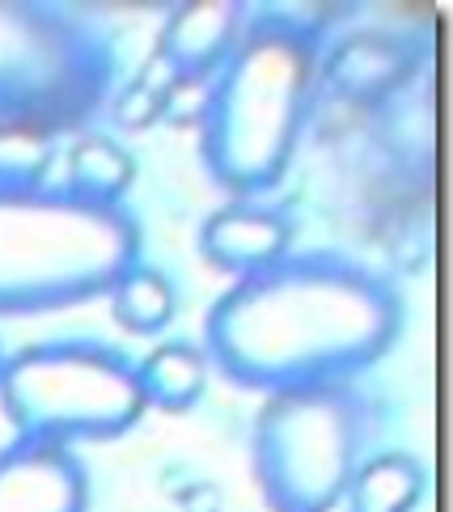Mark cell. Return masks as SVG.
<instances>
[{"label":"cell","instance_id":"52a82bcc","mask_svg":"<svg viewBox=\"0 0 453 512\" xmlns=\"http://www.w3.org/2000/svg\"><path fill=\"white\" fill-rule=\"evenodd\" d=\"M89 474L64 445L17 436L0 449V512H85Z\"/></svg>","mask_w":453,"mask_h":512},{"label":"cell","instance_id":"7a4b0ae2","mask_svg":"<svg viewBox=\"0 0 453 512\" xmlns=\"http://www.w3.org/2000/svg\"><path fill=\"white\" fill-rule=\"evenodd\" d=\"M318 89V47L310 30L288 17H246V30L229 60L212 77L199 149L208 174L225 191L250 195L271 191L297 153Z\"/></svg>","mask_w":453,"mask_h":512},{"label":"cell","instance_id":"3957f363","mask_svg":"<svg viewBox=\"0 0 453 512\" xmlns=\"http://www.w3.org/2000/svg\"><path fill=\"white\" fill-rule=\"evenodd\" d=\"M140 263V229L123 204L64 191H0V314L26 318L111 297Z\"/></svg>","mask_w":453,"mask_h":512},{"label":"cell","instance_id":"9c48e42d","mask_svg":"<svg viewBox=\"0 0 453 512\" xmlns=\"http://www.w3.org/2000/svg\"><path fill=\"white\" fill-rule=\"evenodd\" d=\"M242 30V5H233V0H195V5L170 13V22L157 39V64L170 72V81L216 77L229 60V51L238 47Z\"/></svg>","mask_w":453,"mask_h":512},{"label":"cell","instance_id":"6da1fadb","mask_svg":"<svg viewBox=\"0 0 453 512\" xmlns=\"http://www.w3.org/2000/svg\"><path fill=\"white\" fill-rule=\"evenodd\" d=\"M398 331L403 305L377 271L339 254H288L216 297L204 356L233 386L276 394L352 381Z\"/></svg>","mask_w":453,"mask_h":512},{"label":"cell","instance_id":"8992f818","mask_svg":"<svg viewBox=\"0 0 453 512\" xmlns=\"http://www.w3.org/2000/svg\"><path fill=\"white\" fill-rule=\"evenodd\" d=\"M111 56L81 22L43 5H0V123L81 127L102 106Z\"/></svg>","mask_w":453,"mask_h":512},{"label":"cell","instance_id":"ba28073f","mask_svg":"<svg viewBox=\"0 0 453 512\" xmlns=\"http://www.w3.org/2000/svg\"><path fill=\"white\" fill-rule=\"evenodd\" d=\"M199 254L233 280L259 276L293 254V221L263 204H229L199 229Z\"/></svg>","mask_w":453,"mask_h":512},{"label":"cell","instance_id":"4fadbf2b","mask_svg":"<svg viewBox=\"0 0 453 512\" xmlns=\"http://www.w3.org/2000/svg\"><path fill=\"white\" fill-rule=\"evenodd\" d=\"M178 292L166 271L136 263L128 276L111 288V314L128 335H161L174 322Z\"/></svg>","mask_w":453,"mask_h":512},{"label":"cell","instance_id":"9a60e30c","mask_svg":"<svg viewBox=\"0 0 453 512\" xmlns=\"http://www.w3.org/2000/svg\"><path fill=\"white\" fill-rule=\"evenodd\" d=\"M0 364H5V352H0Z\"/></svg>","mask_w":453,"mask_h":512},{"label":"cell","instance_id":"5b68a950","mask_svg":"<svg viewBox=\"0 0 453 512\" xmlns=\"http://www.w3.org/2000/svg\"><path fill=\"white\" fill-rule=\"evenodd\" d=\"M250 449L271 512H335L365 462V402L352 381L276 390L255 415Z\"/></svg>","mask_w":453,"mask_h":512},{"label":"cell","instance_id":"8fae6325","mask_svg":"<svg viewBox=\"0 0 453 512\" xmlns=\"http://www.w3.org/2000/svg\"><path fill=\"white\" fill-rule=\"evenodd\" d=\"M424 496V470L411 453H377L360 462L348 483V512H415Z\"/></svg>","mask_w":453,"mask_h":512},{"label":"cell","instance_id":"277c9868","mask_svg":"<svg viewBox=\"0 0 453 512\" xmlns=\"http://www.w3.org/2000/svg\"><path fill=\"white\" fill-rule=\"evenodd\" d=\"M0 407L17 436L47 445L115 441L144 419L136 364L102 343H30L0 364Z\"/></svg>","mask_w":453,"mask_h":512},{"label":"cell","instance_id":"7c38bea8","mask_svg":"<svg viewBox=\"0 0 453 512\" xmlns=\"http://www.w3.org/2000/svg\"><path fill=\"white\" fill-rule=\"evenodd\" d=\"M136 182V157L119 149L106 136H85L68 153V182L64 195L85 199V204H119Z\"/></svg>","mask_w":453,"mask_h":512},{"label":"cell","instance_id":"5bb4252c","mask_svg":"<svg viewBox=\"0 0 453 512\" xmlns=\"http://www.w3.org/2000/svg\"><path fill=\"white\" fill-rule=\"evenodd\" d=\"M56 136L30 123H0V191H43Z\"/></svg>","mask_w":453,"mask_h":512},{"label":"cell","instance_id":"30bf717a","mask_svg":"<svg viewBox=\"0 0 453 512\" xmlns=\"http://www.w3.org/2000/svg\"><path fill=\"white\" fill-rule=\"evenodd\" d=\"M136 381L149 411L183 415L208 390V356L191 343H161L136 364Z\"/></svg>","mask_w":453,"mask_h":512}]
</instances>
